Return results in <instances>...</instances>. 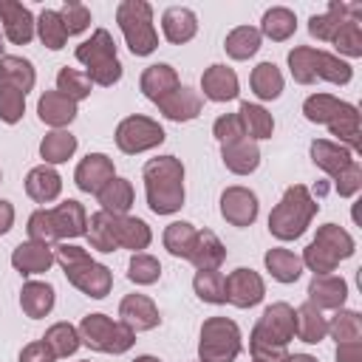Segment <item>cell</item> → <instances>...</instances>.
<instances>
[{
    "mask_svg": "<svg viewBox=\"0 0 362 362\" xmlns=\"http://www.w3.org/2000/svg\"><path fill=\"white\" fill-rule=\"evenodd\" d=\"M51 218V229H54V238H76L85 232V209L79 206V201H65L59 204L57 209L48 212Z\"/></svg>",
    "mask_w": 362,
    "mask_h": 362,
    "instance_id": "16",
    "label": "cell"
},
{
    "mask_svg": "<svg viewBox=\"0 0 362 362\" xmlns=\"http://www.w3.org/2000/svg\"><path fill=\"white\" fill-rule=\"evenodd\" d=\"M76 59L88 65V79L99 85H113L122 76V65L116 59V45L105 28H99L88 42L76 48Z\"/></svg>",
    "mask_w": 362,
    "mask_h": 362,
    "instance_id": "5",
    "label": "cell"
},
{
    "mask_svg": "<svg viewBox=\"0 0 362 362\" xmlns=\"http://www.w3.org/2000/svg\"><path fill=\"white\" fill-rule=\"evenodd\" d=\"M334 42H337L339 51H345L351 57H359L362 54V31H359V23L356 20H345L342 28L337 31Z\"/></svg>",
    "mask_w": 362,
    "mask_h": 362,
    "instance_id": "50",
    "label": "cell"
},
{
    "mask_svg": "<svg viewBox=\"0 0 362 362\" xmlns=\"http://www.w3.org/2000/svg\"><path fill=\"white\" fill-rule=\"evenodd\" d=\"M345 107H348L345 102H339V99H334L328 93H317V96H308L305 99L303 113H305L308 122H325V124H331Z\"/></svg>",
    "mask_w": 362,
    "mask_h": 362,
    "instance_id": "34",
    "label": "cell"
},
{
    "mask_svg": "<svg viewBox=\"0 0 362 362\" xmlns=\"http://www.w3.org/2000/svg\"><path fill=\"white\" fill-rule=\"evenodd\" d=\"M288 65L297 82H314V79H328L337 85H345L351 79V68L325 54V51H314V48H294L288 54Z\"/></svg>",
    "mask_w": 362,
    "mask_h": 362,
    "instance_id": "6",
    "label": "cell"
},
{
    "mask_svg": "<svg viewBox=\"0 0 362 362\" xmlns=\"http://www.w3.org/2000/svg\"><path fill=\"white\" fill-rule=\"evenodd\" d=\"M175 88H181V85H178V76H175V71L170 65H150L144 71V76H141V90L153 102L167 99Z\"/></svg>",
    "mask_w": 362,
    "mask_h": 362,
    "instance_id": "19",
    "label": "cell"
},
{
    "mask_svg": "<svg viewBox=\"0 0 362 362\" xmlns=\"http://www.w3.org/2000/svg\"><path fill=\"white\" fill-rule=\"evenodd\" d=\"M74 150H76V139H74L71 133H65V130L48 133V136L42 139V144H40V153H42V158H45V161H51V164H59V161H65V158H68Z\"/></svg>",
    "mask_w": 362,
    "mask_h": 362,
    "instance_id": "40",
    "label": "cell"
},
{
    "mask_svg": "<svg viewBox=\"0 0 362 362\" xmlns=\"http://www.w3.org/2000/svg\"><path fill=\"white\" fill-rule=\"evenodd\" d=\"M195 291L206 303H226V288H223V274L215 269H201L195 274Z\"/></svg>",
    "mask_w": 362,
    "mask_h": 362,
    "instance_id": "41",
    "label": "cell"
},
{
    "mask_svg": "<svg viewBox=\"0 0 362 362\" xmlns=\"http://www.w3.org/2000/svg\"><path fill=\"white\" fill-rule=\"evenodd\" d=\"M266 266L274 274V280H280V283H294L303 272V260L294 257L288 249H272L266 255Z\"/></svg>",
    "mask_w": 362,
    "mask_h": 362,
    "instance_id": "35",
    "label": "cell"
},
{
    "mask_svg": "<svg viewBox=\"0 0 362 362\" xmlns=\"http://www.w3.org/2000/svg\"><path fill=\"white\" fill-rule=\"evenodd\" d=\"M57 90L62 93V96H68V99H85L88 93H90V79L85 76V74H79V71H74V68H62L59 71V76H57Z\"/></svg>",
    "mask_w": 362,
    "mask_h": 362,
    "instance_id": "45",
    "label": "cell"
},
{
    "mask_svg": "<svg viewBox=\"0 0 362 362\" xmlns=\"http://www.w3.org/2000/svg\"><path fill=\"white\" fill-rule=\"evenodd\" d=\"M40 37H42V42H45L48 48H54V51L65 45L68 31H65V25H62L59 11H42V14H40Z\"/></svg>",
    "mask_w": 362,
    "mask_h": 362,
    "instance_id": "46",
    "label": "cell"
},
{
    "mask_svg": "<svg viewBox=\"0 0 362 362\" xmlns=\"http://www.w3.org/2000/svg\"><path fill=\"white\" fill-rule=\"evenodd\" d=\"M314 212H317V204L308 198L305 187H288L283 201L277 204V209L269 215V229L280 240H291V238L303 235V229Z\"/></svg>",
    "mask_w": 362,
    "mask_h": 362,
    "instance_id": "4",
    "label": "cell"
},
{
    "mask_svg": "<svg viewBox=\"0 0 362 362\" xmlns=\"http://www.w3.org/2000/svg\"><path fill=\"white\" fill-rule=\"evenodd\" d=\"M337 362H362V345H359V339H354V342H339V348H337Z\"/></svg>",
    "mask_w": 362,
    "mask_h": 362,
    "instance_id": "56",
    "label": "cell"
},
{
    "mask_svg": "<svg viewBox=\"0 0 362 362\" xmlns=\"http://www.w3.org/2000/svg\"><path fill=\"white\" fill-rule=\"evenodd\" d=\"M113 232H116V243H122L127 249H144L150 243V229L139 218L113 215Z\"/></svg>",
    "mask_w": 362,
    "mask_h": 362,
    "instance_id": "29",
    "label": "cell"
},
{
    "mask_svg": "<svg viewBox=\"0 0 362 362\" xmlns=\"http://www.w3.org/2000/svg\"><path fill=\"white\" fill-rule=\"evenodd\" d=\"M286 362H317V359H311V356H305V354H294V356H288Z\"/></svg>",
    "mask_w": 362,
    "mask_h": 362,
    "instance_id": "58",
    "label": "cell"
},
{
    "mask_svg": "<svg viewBox=\"0 0 362 362\" xmlns=\"http://www.w3.org/2000/svg\"><path fill=\"white\" fill-rule=\"evenodd\" d=\"M223 288H226V300L240 308L255 305L263 297V280L252 269H235L229 277H223Z\"/></svg>",
    "mask_w": 362,
    "mask_h": 362,
    "instance_id": "12",
    "label": "cell"
},
{
    "mask_svg": "<svg viewBox=\"0 0 362 362\" xmlns=\"http://www.w3.org/2000/svg\"><path fill=\"white\" fill-rule=\"evenodd\" d=\"M0 17L6 20V34L11 42H28L34 34V23L28 8H23L20 3H6L0 0Z\"/></svg>",
    "mask_w": 362,
    "mask_h": 362,
    "instance_id": "22",
    "label": "cell"
},
{
    "mask_svg": "<svg viewBox=\"0 0 362 362\" xmlns=\"http://www.w3.org/2000/svg\"><path fill=\"white\" fill-rule=\"evenodd\" d=\"M51 260H54L51 249H48L45 243H37V240H31V243H25V246H17L14 255H11V263H14L23 274L45 272V269L51 266Z\"/></svg>",
    "mask_w": 362,
    "mask_h": 362,
    "instance_id": "25",
    "label": "cell"
},
{
    "mask_svg": "<svg viewBox=\"0 0 362 362\" xmlns=\"http://www.w3.org/2000/svg\"><path fill=\"white\" fill-rule=\"evenodd\" d=\"M90 243L102 252H113L116 243V232H113V215L110 212H96L90 218Z\"/></svg>",
    "mask_w": 362,
    "mask_h": 362,
    "instance_id": "42",
    "label": "cell"
},
{
    "mask_svg": "<svg viewBox=\"0 0 362 362\" xmlns=\"http://www.w3.org/2000/svg\"><path fill=\"white\" fill-rule=\"evenodd\" d=\"M40 119L48 122V124H68L74 116H76V102L62 96L59 90H51L40 99Z\"/></svg>",
    "mask_w": 362,
    "mask_h": 362,
    "instance_id": "26",
    "label": "cell"
},
{
    "mask_svg": "<svg viewBox=\"0 0 362 362\" xmlns=\"http://www.w3.org/2000/svg\"><path fill=\"white\" fill-rule=\"evenodd\" d=\"M195 235L198 232L192 229V223H170V229L164 232V243L175 257H189Z\"/></svg>",
    "mask_w": 362,
    "mask_h": 362,
    "instance_id": "43",
    "label": "cell"
},
{
    "mask_svg": "<svg viewBox=\"0 0 362 362\" xmlns=\"http://www.w3.org/2000/svg\"><path fill=\"white\" fill-rule=\"evenodd\" d=\"M25 192L40 204L54 201L59 195V175L51 167H34L25 178Z\"/></svg>",
    "mask_w": 362,
    "mask_h": 362,
    "instance_id": "27",
    "label": "cell"
},
{
    "mask_svg": "<svg viewBox=\"0 0 362 362\" xmlns=\"http://www.w3.org/2000/svg\"><path fill=\"white\" fill-rule=\"evenodd\" d=\"M11 218H14V209H11V204H8V201H0V235H3V232H8V226H11Z\"/></svg>",
    "mask_w": 362,
    "mask_h": 362,
    "instance_id": "57",
    "label": "cell"
},
{
    "mask_svg": "<svg viewBox=\"0 0 362 362\" xmlns=\"http://www.w3.org/2000/svg\"><path fill=\"white\" fill-rule=\"evenodd\" d=\"M136 362H158V359H153V356H139Z\"/></svg>",
    "mask_w": 362,
    "mask_h": 362,
    "instance_id": "59",
    "label": "cell"
},
{
    "mask_svg": "<svg viewBox=\"0 0 362 362\" xmlns=\"http://www.w3.org/2000/svg\"><path fill=\"white\" fill-rule=\"evenodd\" d=\"M257 147L255 141H249V136H235L229 141H223V161L232 173H252L257 167Z\"/></svg>",
    "mask_w": 362,
    "mask_h": 362,
    "instance_id": "18",
    "label": "cell"
},
{
    "mask_svg": "<svg viewBox=\"0 0 362 362\" xmlns=\"http://www.w3.org/2000/svg\"><path fill=\"white\" fill-rule=\"evenodd\" d=\"M204 93L215 102H226V99H235L238 96V76L232 68H223V65H212L206 74H204Z\"/></svg>",
    "mask_w": 362,
    "mask_h": 362,
    "instance_id": "20",
    "label": "cell"
},
{
    "mask_svg": "<svg viewBox=\"0 0 362 362\" xmlns=\"http://www.w3.org/2000/svg\"><path fill=\"white\" fill-rule=\"evenodd\" d=\"M45 342L51 345V351H54L57 356H68V354H74V351L79 348V337H76V331H74L68 322L54 325V328L45 334Z\"/></svg>",
    "mask_w": 362,
    "mask_h": 362,
    "instance_id": "47",
    "label": "cell"
},
{
    "mask_svg": "<svg viewBox=\"0 0 362 362\" xmlns=\"http://www.w3.org/2000/svg\"><path fill=\"white\" fill-rule=\"evenodd\" d=\"M351 6L348 3H331L328 6V14H322V17H311V34L314 37H320V40H334L337 37V31L342 28V14L348 11Z\"/></svg>",
    "mask_w": 362,
    "mask_h": 362,
    "instance_id": "39",
    "label": "cell"
},
{
    "mask_svg": "<svg viewBox=\"0 0 362 362\" xmlns=\"http://www.w3.org/2000/svg\"><path fill=\"white\" fill-rule=\"evenodd\" d=\"M158 274H161V266H158L156 257H150V255H133L130 257V272H127L130 280H136V283H156Z\"/></svg>",
    "mask_w": 362,
    "mask_h": 362,
    "instance_id": "48",
    "label": "cell"
},
{
    "mask_svg": "<svg viewBox=\"0 0 362 362\" xmlns=\"http://www.w3.org/2000/svg\"><path fill=\"white\" fill-rule=\"evenodd\" d=\"M257 48H260V31H257V28L240 25V28H235V31L226 37V54L235 57V59H246V57H252Z\"/></svg>",
    "mask_w": 362,
    "mask_h": 362,
    "instance_id": "38",
    "label": "cell"
},
{
    "mask_svg": "<svg viewBox=\"0 0 362 362\" xmlns=\"http://www.w3.org/2000/svg\"><path fill=\"white\" fill-rule=\"evenodd\" d=\"M311 156H314V164H320V167H322L325 173H331L334 178H337L339 173H345V170L354 164V158H351L348 150H342L339 144H331V141H325V139H320V141L311 144Z\"/></svg>",
    "mask_w": 362,
    "mask_h": 362,
    "instance_id": "23",
    "label": "cell"
},
{
    "mask_svg": "<svg viewBox=\"0 0 362 362\" xmlns=\"http://www.w3.org/2000/svg\"><path fill=\"white\" fill-rule=\"evenodd\" d=\"M215 136H218L221 144H223V141H229V139H235V136H246V133H243L238 116H221V119L215 122Z\"/></svg>",
    "mask_w": 362,
    "mask_h": 362,
    "instance_id": "54",
    "label": "cell"
},
{
    "mask_svg": "<svg viewBox=\"0 0 362 362\" xmlns=\"http://www.w3.org/2000/svg\"><path fill=\"white\" fill-rule=\"evenodd\" d=\"M161 141H164V130L156 122L144 119V116H130L116 130V144L124 153H141V150L156 147Z\"/></svg>",
    "mask_w": 362,
    "mask_h": 362,
    "instance_id": "11",
    "label": "cell"
},
{
    "mask_svg": "<svg viewBox=\"0 0 362 362\" xmlns=\"http://www.w3.org/2000/svg\"><path fill=\"white\" fill-rule=\"evenodd\" d=\"M238 119H240V127H243V133H246V136H252V139H266V136H272L274 122H272V116H269L263 107L243 102V105H240Z\"/></svg>",
    "mask_w": 362,
    "mask_h": 362,
    "instance_id": "36",
    "label": "cell"
},
{
    "mask_svg": "<svg viewBox=\"0 0 362 362\" xmlns=\"http://www.w3.org/2000/svg\"><path fill=\"white\" fill-rule=\"evenodd\" d=\"M158 105H161L164 116H170V119H192V116H198V110H201V99H198L189 88H175V90H173L167 99H161Z\"/></svg>",
    "mask_w": 362,
    "mask_h": 362,
    "instance_id": "32",
    "label": "cell"
},
{
    "mask_svg": "<svg viewBox=\"0 0 362 362\" xmlns=\"http://www.w3.org/2000/svg\"><path fill=\"white\" fill-rule=\"evenodd\" d=\"M255 362H257V359H255Z\"/></svg>",
    "mask_w": 362,
    "mask_h": 362,
    "instance_id": "60",
    "label": "cell"
},
{
    "mask_svg": "<svg viewBox=\"0 0 362 362\" xmlns=\"http://www.w3.org/2000/svg\"><path fill=\"white\" fill-rule=\"evenodd\" d=\"M328 331L337 337V342H354L359 339V314L356 311H339Z\"/></svg>",
    "mask_w": 362,
    "mask_h": 362,
    "instance_id": "49",
    "label": "cell"
},
{
    "mask_svg": "<svg viewBox=\"0 0 362 362\" xmlns=\"http://www.w3.org/2000/svg\"><path fill=\"white\" fill-rule=\"evenodd\" d=\"M161 28H164V34H167L170 42H187V40H192V34H195L198 25H195V14L189 8L173 6V8L164 11Z\"/></svg>",
    "mask_w": 362,
    "mask_h": 362,
    "instance_id": "24",
    "label": "cell"
},
{
    "mask_svg": "<svg viewBox=\"0 0 362 362\" xmlns=\"http://www.w3.org/2000/svg\"><path fill=\"white\" fill-rule=\"evenodd\" d=\"M252 90H255L260 99H277L280 90H283V76H280V71H277L272 62H260V65L252 71Z\"/></svg>",
    "mask_w": 362,
    "mask_h": 362,
    "instance_id": "37",
    "label": "cell"
},
{
    "mask_svg": "<svg viewBox=\"0 0 362 362\" xmlns=\"http://www.w3.org/2000/svg\"><path fill=\"white\" fill-rule=\"evenodd\" d=\"M82 339L96 348V351H107V354H122L133 345V331L124 322H113L105 314H90L82 320L79 325Z\"/></svg>",
    "mask_w": 362,
    "mask_h": 362,
    "instance_id": "8",
    "label": "cell"
},
{
    "mask_svg": "<svg viewBox=\"0 0 362 362\" xmlns=\"http://www.w3.org/2000/svg\"><path fill=\"white\" fill-rule=\"evenodd\" d=\"M325 331H328V322L320 314V308L311 305V303H305L297 311V317H294V334H300L303 342H320L325 337Z\"/></svg>",
    "mask_w": 362,
    "mask_h": 362,
    "instance_id": "30",
    "label": "cell"
},
{
    "mask_svg": "<svg viewBox=\"0 0 362 362\" xmlns=\"http://www.w3.org/2000/svg\"><path fill=\"white\" fill-rule=\"evenodd\" d=\"M263 34L272 40H286L294 34V14L288 8H272L263 14Z\"/></svg>",
    "mask_w": 362,
    "mask_h": 362,
    "instance_id": "44",
    "label": "cell"
},
{
    "mask_svg": "<svg viewBox=\"0 0 362 362\" xmlns=\"http://www.w3.org/2000/svg\"><path fill=\"white\" fill-rule=\"evenodd\" d=\"M96 195H99V204L105 206V212H113V215H124L133 204V187L124 178L107 181Z\"/></svg>",
    "mask_w": 362,
    "mask_h": 362,
    "instance_id": "28",
    "label": "cell"
},
{
    "mask_svg": "<svg viewBox=\"0 0 362 362\" xmlns=\"http://www.w3.org/2000/svg\"><path fill=\"white\" fill-rule=\"evenodd\" d=\"M181 164L173 156L156 158L144 167V178H147V201L150 209L158 215L175 212L184 204V187H181Z\"/></svg>",
    "mask_w": 362,
    "mask_h": 362,
    "instance_id": "2",
    "label": "cell"
},
{
    "mask_svg": "<svg viewBox=\"0 0 362 362\" xmlns=\"http://www.w3.org/2000/svg\"><path fill=\"white\" fill-rule=\"evenodd\" d=\"M23 113V93L11 88H0V119L3 122H17Z\"/></svg>",
    "mask_w": 362,
    "mask_h": 362,
    "instance_id": "52",
    "label": "cell"
},
{
    "mask_svg": "<svg viewBox=\"0 0 362 362\" xmlns=\"http://www.w3.org/2000/svg\"><path fill=\"white\" fill-rule=\"evenodd\" d=\"M20 303H23V311L37 320V317H42V314L51 311V305H54V288L48 283H25Z\"/></svg>",
    "mask_w": 362,
    "mask_h": 362,
    "instance_id": "33",
    "label": "cell"
},
{
    "mask_svg": "<svg viewBox=\"0 0 362 362\" xmlns=\"http://www.w3.org/2000/svg\"><path fill=\"white\" fill-rule=\"evenodd\" d=\"M359 175H362V173H359V164H356V161H354L345 173H339V175H337V189H339V195H354V192L359 189Z\"/></svg>",
    "mask_w": 362,
    "mask_h": 362,
    "instance_id": "55",
    "label": "cell"
},
{
    "mask_svg": "<svg viewBox=\"0 0 362 362\" xmlns=\"http://www.w3.org/2000/svg\"><path fill=\"white\" fill-rule=\"evenodd\" d=\"M59 17H62V25H65V31H68V34H76V31H82V28L90 23L88 8H85V6H79V3H68V6L59 11Z\"/></svg>",
    "mask_w": 362,
    "mask_h": 362,
    "instance_id": "51",
    "label": "cell"
},
{
    "mask_svg": "<svg viewBox=\"0 0 362 362\" xmlns=\"http://www.w3.org/2000/svg\"><path fill=\"white\" fill-rule=\"evenodd\" d=\"M294 337V311L286 303L269 305L252 334V354L257 362H274L286 356V342Z\"/></svg>",
    "mask_w": 362,
    "mask_h": 362,
    "instance_id": "1",
    "label": "cell"
},
{
    "mask_svg": "<svg viewBox=\"0 0 362 362\" xmlns=\"http://www.w3.org/2000/svg\"><path fill=\"white\" fill-rule=\"evenodd\" d=\"M119 25H122L133 54L144 57L156 48V31L150 23V6L147 3H136V0L122 3L119 6Z\"/></svg>",
    "mask_w": 362,
    "mask_h": 362,
    "instance_id": "9",
    "label": "cell"
},
{
    "mask_svg": "<svg viewBox=\"0 0 362 362\" xmlns=\"http://www.w3.org/2000/svg\"><path fill=\"white\" fill-rule=\"evenodd\" d=\"M354 252V240L348 232H342L339 226L334 223H325L320 232H317V240L305 249V263L317 272V274H328L337 260L342 257H351Z\"/></svg>",
    "mask_w": 362,
    "mask_h": 362,
    "instance_id": "7",
    "label": "cell"
},
{
    "mask_svg": "<svg viewBox=\"0 0 362 362\" xmlns=\"http://www.w3.org/2000/svg\"><path fill=\"white\" fill-rule=\"evenodd\" d=\"M57 260L62 263L68 280L74 286H79L82 291H88L90 297H105L107 288H110V272L99 263H93L88 257L85 249L79 246H57Z\"/></svg>",
    "mask_w": 362,
    "mask_h": 362,
    "instance_id": "3",
    "label": "cell"
},
{
    "mask_svg": "<svg viewBox=\"0 0 362 362\" xmlns=\"http://www.w3.org/2000/svg\"><path fill=\"white\" fill-rule=\"evenodd\" d=\"M221 212H223V218L232 221L235 226H246V223H252L255 215H257V198H255V192H249V189H243V187H232V189H226L223 198H221Z\"/></svg>",
    "mask_w": 362,
    "mask_h": 362,
    "instance_id": "13",
    "label": "cell"
},
{
    "mask_svg": "<svg viewBox=\"0 0 362 362\" xmlns=\"http://www.w3.org/2000/svg\"><path fill=\"white\" fill-rule=\"evenodd\" d=\"M57 354L51 351V345L42 339V342H31L28 348H23L20 354V362H54Z\"/></svg>",
    "mask_w": 362,
    "mask_h": 362,
    "instance_id": "53",
    "label": "cell"
},
{
    "mask_svg": "<svg viewBox=\"0 0 362 362\" xmlns=\"http://www.w3.org/2000/svg\"><path fill=\"white\" fill-rule=\"evenodd\" d=\"M240 348L238 325L229 320H209L201 331V359L204 362H232Z\"/></svg>",
    "mask_w": 362,
    "mask_h": 362,
    "instance_id": "10",
    "label": "cell"
},
{
    "mask_svg": "<svg viewBox=\"0 0 362 362\" xmlns=\"http://www.w3.org/2000/svg\"><path fill=\"white\" fill-rule=\"evenodd\" d=\"M34 85V71L28 59L20 57H3L0 59V88H11L20 90L25 96V90Z\"/></svg>",
    "mask_w": 362,
    "mask_h": 362,
    "instance_id": "21",
    "label": "cell"
},
{
    "mask_svg": "<svg viewBox=\"0 0 362 362\" xmlns=\"http://www.w3.org/2000/svg\"><path fill=\"white\" fill-rule=\"evenodd\" d=\"M122 322L130 328V331H147V328H156L158 325V311L153 305L150 297L144 294H130L122 300Z\"/></svg>",
    "mask_w": 362,
    "mask_h": 362,
    "instance_id": "14",
    "label": "cell"
},
{
    "mask_svg": "<svg viewBox=\"0 0 362 362\" xmlns=\"http://www.w3.org/2000/svg\"><path fill=\"white\" fill-rule=\"evenodd\" d=\"M345 283L334 274H317L308 286V297H311V305L317 308H339L345 303Z\"/></svg>",
    "mask_w": 362,
    "mask_h": 362,
    "instance_id": "17",
    "label": "cell"
},
{
    "mask_svg": "<svg viewBox=\"0 0 362 362\" xmlns=\"http://www.w3.org/2000/svg\"><path fill=\"white\" fill-rule=\"evenodd\" d=\"M223 255H226V252H223L221 240H218L212 232H198V235H195L189 260H192L198 269H215V266L223 260Z\"/></svg>",
    "mask_w": 362,
    "mask_h": 362,
    "instance_id": "31",
    "label": "cell"
},
{
    "mask_svg": "<svg viewBox=\"0 0 362 362\" xmlns=\"http://www.w3.org/2000/svg\"><path fill=\"white\" fill-rule=\"evenodd\" d=\"M107 181H113V164H110V158L102 156V153L88 156V158L76 167V184H79V189H85V192H99Z\"/></svg>",
    "mask_w": 362,
    "mask_h": 362,
    "instance_id": "15",
    "label": "cell"
}]
</instances>
